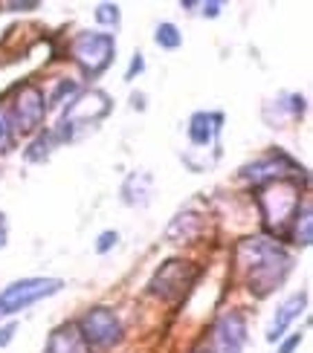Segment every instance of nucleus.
<instances>
[{
  "label": "nucleus",
  "instance_id": "obj_1",
  "mask_svg": "<svg viewBox=\"0 0 313 353\" xmlns=\"http://www.w3.org/2000/svg\"><path fill=\"white\" fill-rule=\"evenodd\" d=\"M235 258H238V267L244 272L247 290L256 299H264V296H270L273 290H278L293 270V258L270 238L241 241Z\"/></svg>",
  "mask_w": 313,
  "mask_h": 353
},
{
  "label": "nucleus",
  "instance_id": "obj_2",
  "mask_svg": "<svg viewBox=\"0 0 313 353\" xmlns=\"http://www.w3.org/2000/svg\"><path fill=\"white\" fill-rule=\"evenodd\" d=\"M73 61L79 64V70L87 79L102 76L104 70L113 64L116 58V41L111 32H79L73 41Z\"/></svg>",
  "mask_w": 313,
  "mask_h": 353
},
{
  "label": "nucleus",
  "instance_id": "obj_3",
  "mask_svg": "<svg viewBox=\"0 0 313 353\" xmlns=\"http://www.w3.org/2000/svg\"><path fill=\"white\" fill-rule=\"evenodd\" d=\"M111 108H113V101H111V96L104 93V90H87V93L76 96L67 105V110L61 116V122H58V128L53 130L55 139L58 142L73 139V130L82 128V125H93V122L104 119V116L111 113Z\"/></svg>",
  "mask_w": 313,
  "mask_h": 353
},
{
  "label": "nucleus",
  "instance_id": "obj_4",
  "mask_svg": "<svg viewBox=\"0 0 313 353\" xmlns=\"http://www.w3.org/2000/svg\"><path fill=\"white\" fill-rule=\"evenodd\" d=\"M64 290L61 278H21L0 292V316H15Z\"/></svg>",
  "mask_w": 313,
  "mask_h": 353
},
{
  "label": "nucleus",
  "instance_id": "obj_5",
  "mask_svg": "<svg viewBox=\"0 0 313 353\" xmlns=\"http://www.w3.org/2000/svg\"><path fill=\"white\" fill-rule=\"evenodd\" d=\"M198 275H200V270L195 263L171 258V261L162 263V267L154 272L151 281H148V292L166 299V301H177V299H183L189 292V287L198 281Z\"/></svg>",
  "mask_w": 313,
  "mask_h": 353
},
{
  "label": "nucleus",
  "instance_id": "obj_6",
  "mask_svg": "<svg viewBox=\"0 0 313 353\" xmlns=\"http://www.w3.org/2000/svg\"><path fill=\"white\" fill-rule=\"evenodd\" d=\"M258 205L267 217V226H278L290 220L299 209V188L287 180H276V183H267L258 194Z\"/></svg>",
  "mask_w": 313,
  "mask_h": 353
},
{
  "label": "nucleus",
  "instance_id": "obj_7",
  "mask_svg": "<svg viewBox=\"0 0 313 353\" xmlns=\"http://www.w3.org/2000/svg\"><path fill=\"white\" fill-rule=\"evenodd\" d=\"M79 333L84 345L93 347H113L119 339H122V321L116 319V313L111 307H93L87 310L79 321Z\"/></svg>",
  "mask_w": 313,
  "mask_h": 353
},
{
  "label": "nucleus",
  "instance_id": "obj_8",
  "mask_svg": "<svg viewBox=\"0 0 313 353\" xmlns=\"http://www.w3.org/2000/svg\"><path fill=\"white\" fill-rule=\"evenodd\" d=\"M44 90L38 84L26 81L18 87V93H15V105H12V125L21 130V134H32V130L41 128L44 116H47V105H44Z\"/></svg>",
  "mask_w": 313,
  "mask_h": 353
},
{
  "label": "nucleus",
  "instance_id": "obj_9",
  "mask_svg": "<svg viewBox=\"0 0 313 353\" xmlns=\"http://www.w3.org/2000/svg\"><path fill=\"white\" fill-rule=\"evenodd\" d=\"M247 345V321L241 313H223L215 319L209 336V353H241Z\"/></svg>",
  "mask_w": 313,
  "mask_h": 353
},
{
  "label": "nucleus",
  "instance_id": "obj_10",
  "mask_svg": "<svg viewBox=\"0 0 313 353\" xmlns=\"http://www.w3.org/2000/svg\"><path fill=\"white\" fill-rule=\"evenodd\" d=\"M296 171H302V168L296 165L290 157L276 154V157L261 159V163H256V165H247L244 176H247V180H252L256 185H261V183L267 185V183H276V180H287V176L296 174Z\"/></svg>",
  "mask_w": 313,
  "mask_h": 353
},
{
  "label": "nucleus",
  "instance_id": "obj_11",
  "mask_svg": "<svg viewBox=\"0 0 313 353\" xmlns=\"http://www.w3.org/2000/svg\"><path fill=\"white\" fill-rule=\"evenodd\" d=\"M305 304H307V292H296V296H290L285 304H281L276 310V319L270 321V327H267V342H278L281 336H285V330L302 316Z\"/></svg>",
  "mask_w": 313,
  "mask_h": 353
},
{
  "label": "nucleus",
  "instance_id": "obj_12",
  "mask_svg": "<svg viewBox=\"0 0 313 353\" xmlns=\"http://www.w3.org/2000/svg\"><path fill=\"white\" fill-rule=\"evenodd\" d=\"M220 125H223V113H206V110L195 113L189 119V139H191V145L206 148V145L220 134Z\"/></svg>",
  "mask_w": 313,
  "mask_h": 353
},
{
  "label": "nucleus",
  "instance_id": "obj_13",
  "mask_svg": "<svg viewBox=\"0 0 313 353\" xmlns=\"http://www.w3.org/2000/svg\"><path fill=\"white\" fill-rule=\"evenodd\" d=\"M84 339L79 333V325H61L50 333V342L44 347V353H82Z\"/></svg>",
  "mask_w": 313,
  "mask_h": 353
},
{
  "label": "nucleus",
  "instance_id": "obj_14",
  "mask_svg": "<svg viewBox=\"0 0 313 353\" xmlns=\"http://www.w3.org/2000/svg\"><path fill=\"white\" fill-rule=\"evenodd\" d=\"M290 241L299 246H310L313 241V220H310V203H299V209L290 217Z\"/></svg>",
  "mask_w": 313,
  "mask_h": 353
},
{
  "label": "nucleus",
  "instance_id": "obj_15",
  "mask_svg": "<svg viewBox=\"0 0 313 353\" xmlns=\"http://www.w3.org/2000/svg\"><path fill=\"white\" fill-rule=\"evenodd\" d=\"M148 185H151V176L148 174H131L128 176V183L122 188V194H125V203L128 205H145L148 203Z\"/></svg>",
  "mask_w": 313,
  "mask_h": 353
},
{
  "label": "nucleus",
  "instance_id": "obj_16",
  "mask_svg": "<svg viewBox=\"0 0 313 353\" xmlns=\"http://www.w3.org/2000/svg\"><path fill=\"white\" fill-rule=\"evenodd\" d=\"M55 145H58V139H55L53 130H44V134H38L35 142L26 148V159H29V163H44V159L53 154Z\"/></svg>",
  "mask_w": 313,
  "mask_h": 353
},
{
  "label": "nucleus",
  "instance_id": "obj_17",
  "mask_svg": "<svg viewBox=\"0 0 313 353\" xmlns=\"http://www.w3.org/2000/svg\"><path fill=\"white\" fill-rule=\"evenodd\" d=\"M154 41H157V47H162V50H177L180 47V41H183V35L177 32V26L174 23H160L157 26V32H154Z\"/></svg>",
  "mask_w": 313,
  "mask_h": 353
},
{
  "label": "nucleus",
  "instance_id": "obj_18",
  "mask_svg": "<svg viewBox=\"0 0 313 353\" xmlns=\"http://www.w3.org/2000/svg\"><path fill=\"white\" fill-rule=\"evenodd\" d=\"M79 93V84L73 81V79H61L55 84V90L50 93V105L53 108H61L64 105V99H70V96H76Z\"/></svg>",
  "mask_w": 313,
  "mask_h": 353
},
{
  "label": "nucleus",
  "instance_id": "obj_19",
  "mask_svg": "<svg viewBox=\"0 0 313 353\" xmlns=\"http://www.w3.org/2000/svg\"><path fill=\"white\" fill-rule=\"evenodd\" d=\"M119 21H122V14H119V6H116V3H99V6H96V23H99V26L116 29Z\"/></svg>",
  "mask_w": 313,
  "mask_h": 353
},
{
  "label": "nucleus",
  "instance_id": "obj_20",
  "mask_svg": "<svg viewBox=\"0 0 313 353\" xmlns=\"http://www.w3.org/2000/svg\"><path fill=\"white\" fill-rule=\"evenodd\" d=\"M12 142V122H9V113L0 108V151H6Z\"/></svg>",
  "mask_w": 313,
  "mask_h": 353
},
{
  "label": "nucleus",
  "instance_id": "obj_21",
  "mask_svg": "<svg viewBox=\"0 0 313 353\" xmlns=\"http://www.w3.org/2000/svg\"><path fill=\"white\" fill-rule=\"evenodd\" d=\"M116 241H119V234H116V232H111V229H108V232H102V234H99V243H96V252H99V255L111 252V249L116 246Z\"/></svg>",
  "mask_w": 313,
  "mask_h": 353
},
{
  "label": "nucleus",
  "instance_id": "obj_22",
  "mask_svg": "<svg viewBox=\"0 0 313 353\" xmlns=\"http://www.w3.org/2000/svg\"><path fill=\"white\" fill-rule=\"evenodd\" d=\"M142 70H145V58L137 52V55L131 58V67H128V72H125V81H133V79H137Z\"/></svg>",
  "mask_w": 313,
  "mask_h": 353
},
{
  "label": "nucleus",
  "instance_id": "obj_23",
  "mask_svg": "<svg viewBox=\"0 0 313 353\" xmlns=\"http://www.w3.org/2000/svg\"><path fill=\"white\" fill-rule=\"evenodd\" d=\"M299 345H302V333H296V336H290V339L278 347V353H293V350L299 347Z\"/></svg>",
  "mask_w": 313,
  "mask_h": 353
},
{
  "label": "nucleus",
  "instance_id": "obj_24",
  "mask_svg": "<svg viewBox=\"0 0 313 353\" xmlns=\"http://www.w3.org/2000/svg\"><path fill=\"white\" fill-rule=\"evenodd\" d=\"M15 330H18V325H15V321H12V325H6L3 330H0V347H6V345L12 342V336H15Z\"/></svg>",
  "mask_w": 313,
  "mask_h": 353
},
{
  "label": "nucleus",
  "instance_id": "obj_25",
  "mask_svg": "<svg viewBox=\"0 0 313 353\" xmlns=\"http://www.w3.org/2000/svg\"><path fill=\"white\" fill-rule=\"evenodd\" d=\"M203 14H209V18H218V14H220V3H218V0H212V3H203Z\"/></svg>",
  "mask_w": 313,
  "mask_h": 353
},
{
  "label": "nucleus",
  "instance_id": "obj_26",
  "mask_svg": "<svg viewBox=\"0 0 313 353\" xmlns=\"http://www.w3.org/2000/svg\"><path fill=\"white\" fill-rule=\"evenodd\" d=\"M41 3L38 0H29V3H9V9H15V12H29V9H38Z\"/></svg>",
  "mask_w": 313,
  "mask_h": 353
},
{
  "label": "nucleus",
  "instance_id": "obj_27",
  "mask_svg": "<svg viewBox=\"0 0 313 353\" xmlns=\"http://www.w3.org/2000/svg\"><path fill=\"white\" fill-rule=\"evenodd\" d=\"M3 243H6V217L0 212V249H3Z\"/></svg>",
  "mask_w": 313,
  "mask_h": 353
},
{
  "label": "nucleus",
  "instance_id": "obj_28",
  "mask_svg": "<svg viewBox=\"0 0 313 353\" xmlns=\"http://www.w3.org/2000/svg\"><path fill=\"white\" fill-rule=\"evenodd\" d=\"M195 353H206V350H195Z\"/></svg>",
  "mask_w": 313,
  "mask_h": 353
},
{
  "label": "nucleus",
  "instance_id": "obj_29",
  "mask_svg": "<svg viewBox=\"0 0 313 353\" xmlns=\"http://www.w3.org/2000/svg\"><path fill=\"white\" fill-rule=\"evenodd\" d=\"M0 319H3V316H0Z\"/></svg>",
  "mask_w": 313,
  "mask_h": 353
}]
</instances>
